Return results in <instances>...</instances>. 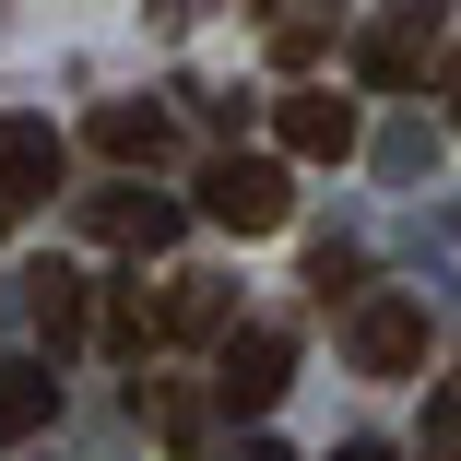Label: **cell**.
Wrapping results in <instances>:
<instances>
[{
  "label": "cell",
  "mask_w": 461,
  "mask_h": 461,
  "mask_svg": "<svg viewBox=\"0 0 461 461\" xmlns=\"http://www.w3.org/2000/svg\"><path fill=\"white\" fill-rule=\"evenodd\" d=\"M59 190V131L48 119H0V213Z\"/></svg>",
  "instance_id": "obj_7"
},
{
  "label": "cell",
  "mask_w": 461,
  "mask_h": 461,
  "mask_svg": "<svg viewBox=\"0 0 461 461\" xmlns=\"http://www.w3.org/2000/svg\"><path fill=\"white\" fill-rule=\"evenodd\" d=\"M331 461H402V449H379V438H343V449H331Z\"/></svg>",
  "instance_id": "obj_15"
},
{
  "label": "cell",
  "mask_w": 461,
  "mask_h": 461,
  "mask_svg": "<svg viewBox=\"0 0 461 461\" xmlns=\"http://www.w3.org/2000/svg\"><path fill=\"white\" fill-rule=\"evenodd\" d=\"M177 225L190 213H177L166 190H95V237L107 249H177Z\"/></svg>",
  "instance_id": "obj_8"
},
{
  "label": "cell",
  "mask_w": 461,
  "mask_h": 461,
  "mask_svg": "<svg viewBox=\"0 0 461 461\" xmlns=\"http://www.w3.org/2000/svg\"><path fill=\"white\" fill-rule=\"evenodd\" d=\"M249 461H285V449H249Z\"/></svg>",
  "instance_id": "obj_16"
},
{
  "label": "cell",
  "mask_w": 461,
  "mask_h": 461,
  "mask_svg": "<svg viewBox=\"0 0 461 461\" xmlns=\"http://www.w3.org/2000/svg\"><path fill=\"white\" fill-rule=\"evenodd\" d=\"M285 379H296V343H285V331L249 320V331L213 343V402H225V414H272V402H285Z\"/></svg>",
  "instance_id": "obj_2"
},
{
  "label": "cell",
  "mask_w": 461,
  "mask_h": 461,
  "mask_svg": "<svg viewBox=\"0 0 461 461\" xmlns=\"http://www.w3.org/2000/svg\"><path fill=\"white\" fill-rule=\"evenodd\" d=\"M426 461H461V379L426 391Z\"/></svg>",
  "instance_id": "obj_14"
},
{
  "label": "cell",
  "mask_w": 461,
  "mask_h": 461,
  "mask_svg": "<svg viewBox=\"0 0 461 461\" xmlns=\"http://www.w3.org/2000/svg\"><path fill=\"white\" fill-rule=\"evenodd\" d=\"M202 213L225 237H272V225L296 213V177L272 166V154H225V166H202Z\"/></svg>",
  "instance_id": "obj_1"
},
{
  "label": "cell",
  "mask_w": 461,
  "mask_h": 461,
  "mask_svg": "<svg viewBox=\"0 0 461 461\" xmlns=\"http://www.w3.org/2000/svg\"><path fill=\"white\" fill-rule=\"evenodd\" d=\"M95 154L154 166V154H166V107H131V95H119V107H95Z\"/></svg>",
  "instance_id": "obj_12"
},
{
  "label": "cell",
  "mask_w": 461,
  "mask_h": 461,
  "mask_svg": "<svg viewBox=\"0 0 461 461\" xmlns=\"http://www.w3.org/2000/svg\"><path fill=\"white\" fill-rule=\"evenodd\" d=\"M24 308H36V331H48V355H71L83 331H95V285H83L71 260H36V272H24Z\"/></svg>",
  "instance_id": "obj_5"
},
{
  "label": "cell",
  "mask_w": 461,
  "mask_h": 461,
  "mask_svg": "<svg viewBox=\"0 0 461 461\" xmlns=\"http://www.w3.org/2000/svg\"><path fill=\"white\" fill-rule=\"evenodd\" d=\"M95 343L142 366V355L166 343V296H142V285H107V308H95Z\"/></svg>",
  "instance_id": "obj_10"
},
{
  "label": "cell",
  "mask_w": 461,
  "mask_h": 461,
  "mask_svg": "<svg viewBox=\"0 0 461 461\" xmlns=\"http://www.w3.org/2000/svg\"><path fill=\"white\" fill-rule=\"evenodd\" d=\"M36 426H59V379H48L36 355H0V449L36 438Z\"/></svg>",
  "instance_id": "obj_9"
},
{
  "label": "cell",
  "mask_w": 461,
  "mask_h": 461,
  "mask_svg": "<svg viewBox=\"0 0 461 461\" xmlns=\"http://www.w3.org/2000/svg\"><path fill=\"white\" fill-rule=\"evenodd\" d=\"M272 131H285V154L296 166H343L366 131H355V95H285L272 107Z\"/></svg>",
  "instance_id": "obj_4"
},
{
  "label": "cell",
  "mask_w": 461,
  "mask_h": 461,
  "mask_svg": "<svg viewBox=\"0 0 461 461\" xmlns=\"http://www.w3.org/2000/svg\"><path fill=\"white\" fill-rule=\"evenodd\" d=\"M343 355L366 366V379H414L426 366V296H366L355 331H343Z\"/></svg>",
  "instance_id": "obj_3"
},
{
  "label": "cell",
  "mask_w": 461,
  "mask_h": 461,
  "mask_svg": "<svg viewBox=\"0 0 461 461\" xmlns=\"http://www.w3.org/2000/svg\"><path fill=\"white\" fill-rule=\"evenodd\" d=\"M426 36H438V0H402V13H391L379 36H366V48H355V71H366V83H379V95H402V83L426 71Z\"/></svg>",
  "instance_id": "obj_6"
},
{
  "label": "cell",
  "mask_w": 461,
  "mask_h": 461,
  "mask_svg": "<svg viewBox=\"0 0 461 461\" xmlns=\"http://www.w3.org/2000/svg\"><path fill=\"white\" fill-rule=\"evenodd\" d=\"M131 414H154L177 461H190V449H202V402H190V391H177V379H131Z\"/></svg>",
  "instance_id": "obj_13"
},
{
  "label": "cell",
  "mask_w": 461,
  "mask_h": 461,
  "mask_svg": "<svg viewBox=\"0 0 461 461\" xmlns=\"http://www.w3.org/2000/svg\"><path fill=\"white\" fill-rule=\"evenodd\" d=\"M237 331V296L213 285V272H177V296H166V343H225Z\"/></svg>",
  "instance_id": "obj_11"
}]
</instances>
